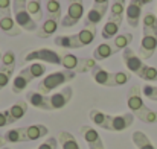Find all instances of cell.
I'll return each instance as SVG.
<instances>
[{"mask_svg":"<svg viewBox=\"0 0 157 149\" xmlns=\"http://www.w3.org/2000/svg\"><path fill=\"white\" fill-rule=\"evenodd\" d=\"M127 105L131 114L137 117L139 120H142L144 123H156L157 122V113L145 105V102L142 99V88L137 84L130 87L127 93Z\"/></svg>","mask_w":157,"mask_h":149,"instance_id":"obj_1","label":"cell"},{"mask_svg":"<svg viewBox=\"0 0 157 149\" xmlns=\"http://www.w3.org/2000/svg\"><path fill=\"white\" fill-rule=\"evenodd\" d=\"M142 43L139 47V56L142 59H150L157 49V17L153 12L144 15V29H142Z\"/></svg>","mask_w":157,"mask_h":149,"instance_id":"obj_2","label":"cell"},{"mask_svg":"<svg viewBox=\"0 0 157 149\" xmlns=\"http://www.w3.org/2000/svg\"><path fill=\"white\" fill-rule=\"evenodd\" d=\"M75 76H76V72H73V70H66L64 69V70H59V72H53L51 75L44 76V79H41L38 82V90L37 91H40L41 95H49L51 91L56 90L58 87L73 81Z\"/></svg>","mask_w":157,"mask_h":149,"instance_id":"obj_3","label":"cell"},{"mask_svg":"<svg viewBox=\"0 0 157 149\" xmlns=\"http://www.w3.org/2000/svg\"><path fill=\"white\" fill-rule=\"evenodd\" d=\"M12 0H0V31L8 37H18L23 31L11 15Z\"/></svg>","mask_w":157,"mask_h":149,"instance_id":"obj_4","label":"cell"},{"mask_svg":"<svg viewBox=\"0 0 157 149\" xmlns=\"http://www.w3.org/2000/svg\"><path fill=\"white\" fill-rule=\"evenodd\" d=\"M61 56L58 52L48 47H41V49L32 50L28 55H25V62H49L55 65H61Z\"/></svg>","mask_w":157,"mask_h":149,"instance_id":"obj_5","label":"cell"},{"mask_svg":"<svg viewBox=\"0 0 157 149\" xmlns=\"http://www.w3.org/2000/svg\"><path fill=\"white\" fill-rule=\"evenodd\" d=\"M82 15H84V3H82V0H69L67 12L61 18L59 26L61 28H72L82 18Z\"/></svg>","mask_w":157,"mask_h":149,"instance_id":"obj_6","label":"cell"},{"mask_svg":"<svg viewBox=\"0 0 157 149\" xmlns=\"http://www.w3.org/2000/svg\"><path fill=\"white\" fill-rule=\"evenodd\" d=\"M122 61L125 64V67L134 73L136 76H140V73L144 72V69L147 67V64L144 62V59L131 49V47H127V49L122 50Z\"/></svg>","mask_w":157,"mask_h":149,"instance_id":"obj_7","label":"cell"},{"mask_svg":"<svg viewBox=\"0 0 157 149\" xmlns=\"http://www.w3.org/2000/svg\"><path fill=\"white\" fill-rule=\"evenodd\" d=\"M151 2L153 0H130V3L127 5V9H125V18L131 28L139 26V21L142 17V8Z\"/></svg>","mask_w":157,"mask_h":149,"instance_id":"obj_8","label":"cell"},{"mask_svg":"<svg viewBox=\"0 0 157 149\" xmlns=\"http://www.w3.org/2000/svg\"><path fill=\"white\" fill-rule=\"evenodd\" d=\"M12 8H14V17H15L14 20L21 31H26V32H37L38 31L37 21L31 17V14L28 12L26 8H17V6H12Z\"/></svg>","mask_w":157,"mask_h":149,"instance_id":"obj_9","label":"cell"},{"mask_svg":"<svg viewBox=\"0 0 157 149\" xmlns=\"http://www.w3.org/2000/svg\"><path fill=\"white\" fill-rule=\"evenodd\" d=\"M108 9V5H95L89 9L86 18H84V28H90V29H96L98 24L102 21L105 17V12Z\"/></svg>","mask_w":157,"mask_h":149,"instance_id":"obj_10","label":"cell"},{"mask_svg":"<svg viewBox=\"0 0 157 149\" xmlns=\"http://www.w3.org/2000/svg\"><path fill=\"white\" fill-rule=\"evenodd\" d=\"M79 132H81L82 139L86 140V143H87L89 149H105L104 148V142H102L99 132H98L95 128H92L90 125H84V126H81V128H79Z\"/></svg>","mask_w":157,"mask_h":149,"instance_id":"obj_11","label":"cell"},{"mask_svg":"<svg viewBox=\"0 0 157 149\" xmlns=\"http://www.w3.org/2000/svg\"><path fill=\"white\" fill-rule=\"evenodd\" d=\"M90 73H92V78H93V81L96 84L104 85V87H117L116 85V76H114V73L105 70L102 65L98 64Z\"/></svg>","mask_w":157,"mask_h":149,"instance_id":"obj_12","label":"cell"},{"mask_svg":"<svg viewBox=\"0 0 157 149\" xmlns=\"http://www.w3.org/2000/svg\"><path fill=\"white\" fill-rule=\"evenodd\" d=\"M72 96H73V90H72V87H63V90H59V91H56V93L51 95L49 99H51L52 111L64 108V106L70 102Z\"/></svg>","mask_w":157,"mask_h":149,"instance_id":"obj_13","label":"cell"},{"mask_svg":"<svg viewBox=\"0 0 157 149\" xmlns=\"http://www.w3.org/2000/svg\"><path fill=\"white\" fill-rule=\"evenodd\" d=\"M26 102L32 105L34 108L43 110V111H52L51 99L48 95H41L40 91H28L26 93Z\"/></svg>","mask_w":157,"mask_h":149,"instance_id":"obj_14","label":"cell"},{"mask_svg":"<svg viewBox=\"0 0 157 149\" xmlns=\"http://www.w3.org/2000/svg\"><path fill=\"white\" fill-rule=\"evenodd\" d=\"M134 122V116L131 113H124V114H117V116H111V123H110V131L113 132H119V131H125L127 128H130Z\"/></svg>","mask_w":157,"mask_h":149,"instance_id":"obj_15","label":"cell"},{"mask_svg":"<svg viewBox=\"0 0 157 149\" xmlns=\"http://www.w3.org/2000/svg\"><path fill=\"white\" fill-rule=\"evenodd\" d=\"M53 44L63 49H81V43L78 38V34H72V35H56L53 38Z\"/></svg>","mask_w":157,"mask_h":149,"instance_id":"obj_16","label":"cell"},{"mask_svg":"<svg viewBox=\"0 0 157 149\" xmlns=\"http://www.w3.org/2000/svg\"><path fill=\"white\" fill-rule=\"evenodd\" d=\"M20 73H21L29 82H32L34 79H38V78H41V76L46 73V65H44L43 62H32V64H29L28 67L21 69Z\"/></svg>","mask_w":157,"mask_h":149,"instance_id":"obj_17","label":"cell"},{"mask_svg":"<svg viewBox=\"0 0 157 149\" xmlns=\"http://www.w3.org/2000/svg\"><path fill=\"white\" fill-rule=\"evenodd\" d=\"M122 21H124V17H116V18L110 17L108 21L105 23L104 28H102V32H101L102 38H104V40H111V38H114V37L117 35L119 29H121Z\"/></svg>","mask_w":157,"mask_h":149,"instance_id":"obj_18","label":"cell"},{"mask_svg":"<svg viewBox=\"0 0 157 149\" xmlns=\"http://www.w3.org/2000/svg\"><path fill=\"white\" fill-rule=\"evenodd\" d=\"M28 111V102L26 100H17L12 106L8 108V116H9V125L18 122Z\"/></svg>","mask_w":157,"mask_h":149,"instance_id":"obj_19","label":"cell"},{"mask_svg":"<svg viewBox=\"0 0 157 149\" xmlns=\"http://www.w3.org/2000/svg\"><path fill=\"white\" fill-rule=\"evenodd\" d=\"M89 117H90V120H92L96 126H99V128H102V129L110 131V123H111V116H110V114L102 113V111H99V110L93 108V110H90Z\"/></svg>","mask_w":157,"mask_h":149,"instance_id":"obj_20","label":"cell"},{"mask_svg":"<svg viewBox=\"0 0 157 149\" xmlns=\"http://www.w3.org/2000/svg\"><path fill=\"white\" fill-rule=\"evenodd\" d=\"M114 53H117L113 43H101L99 46H96L93 50V59L98 62V61H104L107 58L113 56Z\"/></svg>","mask_w":157,"mask_h":149,"instance_id":"obj_21","label":"cell"},{"mask_svg":"<svg viewBox=\"0 0 157 149\" xmlns=\"http://www.w3.org/2000/svg\"><path fill=\"white\" fill-rule=\"evenodd\" d=\"M3 137H5L6 143H23V142H28L26 126H23V128H12V129L6 131L3 134Z\"/></svg>","mask_w":157,"mask_h":149,"instance_id":"obj_22","label":"cell"},{"mask_svg":"<svg viewBox=\"0 0 157 149\" xmlns=\"http://www.w3.org/2000/svg\"><path fill=\"white\" fill-rule=\"evenodd\" d=\"M48 134H49L48 126H44V125H41V123L26 126V137H28V142H32V140H40V139L46 137Z\"/></svg>","mask_w":157,"mask_h":149,"instance_id":"obj_23","label":"cell"},{"mask_svg":"<svg viewBox=\"0 0 157 149\" xmlns=\"http://www.w3.org/2000/svg\"><path fill=\"white\" fill-rule=\"evenodd\" d=\"M58 26H59V21L52 20V18H46L43 21V24L38 28V31H37L38 38H49L51 35H53L58 31Z\"/></svg>","mask_w":157,"mask_h":149,"instance_id":"obj_24","label":"cell"},{"mask_svg":"<svg viewBox=\"0 0 157 149\" xmlns=\"http://www.w3.org/2000/svg\"><path fill=\"white\" fill-rule=\"evenodd\" d=\"M46 18H52V20H56V21H61L63 12H61L59 0H46Z\"/></svg>","mask_w":157,"mask_h":149,"instance_id":"obj_25","label":"cell"},{"mask_svg":"<svg viewBox=\"0 0 157 149\" xmlns=\"http://www.w3.org/2000/svg\"><path fill=\"white\" fill-rule=\"evenodd\" d=\"M131 139H133V143L136 145L137 149H156L154 145L151 143V140L148 139V136L142 131H134L131 134Z\"/></svg>","mask_w":157,"mask_h":149,"instance_id":"obj_26","label":"cell"},{"mask_svg":"<svg viewBox=\"0 0 157 149\" xmlns=\"http://www.w3.org/2000/svg\"><path fill=\"white\" fill-rule=\"evenodd\" d=\"M131 41H133V34H131V32H124V34H117V35L113 38L111 43H113L116 52H121V50L127 49Z\"/></svg>","mask_w":157,"mask_h":149,"instance_id":"obj_27","label":"cell"},{"mask_svg":"<svg viewBox=\"0 0 157 149\" xmlns=\"http://www.w3.org/2000/svg\"><path fill=\"white\" fill-rule=\"evenodd\" d=\"M58 142L63 149H79V145H78L75 136H72L67 131H61L58 134Z\"/></svg>","mask_w":157,"mask_h":149,"instance_id":"obj_28","label":"cell"},{"mask_svg":"<svg viewBox=\"0 0 157 149\" xmlns=\"http://www.w3.org/2000/svg\"><path fill=\"white\" fill-rule=\"evenodd\" d=\"M26 9H28V12L31 14V17H32L37 23L44 18V17H43V9H41V0H28Z\"/></svg>","mask_w":157,"mask_h":149,"instance_id":"obj_29","label":"cell"},{"mask_svg":"<svg viewBox=\"0 0 157 149\" xmlns=\"http://www.w3.org/2000/svg\"><path fill=\"white\" fill-rule=\"evenodd\" d=\"M95 37H96V29L84 28V29H81V31L78 32V38H79V43H81L82 47H86V46H89L90 43H93Z\"/></svg>","mask_w":157,"mask_h":149,"instance_id":"obj_30","label":"cell"},{"mask_svg":"<svg viewBox=\"0 0 157 149\" xmlns=\"http://www.w3.org/2000/svg\"><path fill=\"white\" fill-rule=\"evenodd\" d=\"M78 62H79V56H76V55H73V53H64V55L61 56V65H63L66 70H73V72H76Z\"/></svg>","mask_w":157,"mask_h":149,"instance_id":"obj_31","label":"cell"},{"mask_svg":"<svg viewBox=\"0 0 157 149\" xmlns=\"http://www.w3.org/2000/svg\"><path fill=\"white\" fill-rule=\"evenodd\" d=\"M29 84H31V82H29L21 73H18V75L14 78V81H12V87H11V88H12V93H15V95L23 93Z\"/></svg>","mask_w":157,"mask_h":149,"instance_id":"obj_32","label":"cell"},{"mask_svg":"<svg viewBox=\"0 0 157 149\" xmlns=\"http://www.w3.org/2000/svg\"><path fill=\"white\" fill-rule=\"evenodd\" d=\"M127 9V2L125 0H113L111 9H110V17H124V12Z\"/></svg>","mask_w":157,"mask_h":149,"instance_id":"obj_33","label":"cell"},{"mask_svg":"<svg viewBox=\"0 0 157 149\" xmlns=\"http://www.w3.org/2000/svg\"><path fill=\"white\" fill-rule=\"evenodd\" d=\"M14 69L15 67H0V90H3L9 84L14 75Z\"/></svg>","mask_w":157,"mask_h":149,"instance_id":"obj_34","label":"cell"},{"mask_svg":"<svg viewBox=\"0 0 157 149\" xmlns=\"http://www.w3.org/2000/svg\"><path fill=\"white\" fill-rule=\"evenodd\" d=\"M139 78L144 79V81H147V82H154V81H157V67L147 65V67L144 69V72L140 73Z\"/></svg>","mask_w":157,"mask_h":149,"instance_id":"obj_35","label":"cell"},{"mask_svg":"<svg viewBox=\"0 0 157 149\" xmlns=\"http://www.w3.org/2000/svg\"><path fill=\"white\" fill-rule=\"evenodd\" d=\"M142 95H144L147 99L157 102V87H156V85L145 84V85L142 87Z\"/></svg>","mask_w":157,"mask_h":149,"instance_id":"obj_36","label":"cell"},{"mask_svg":"<svg viewBox=\"0 0 157 149\" xmlns=\"http://www.w3.org/2000/svg\"><path fill=\"white\" fill-rule=\"evenodd\" d=\"M2 65L3 67H15V53L12 50H6L2 55Z\"/></svg>","mask_w":157,"mask_h":149,"instance_id":"obj_37","label":"cell"},{"mask_svg":"<svg viewBox=\"0 0 157 149\" xmlns=\"http://www.w3.org/2000/svg\"><path fill=\"white\" fill-rule=\"evenodd\" d=\"M116 76V85H124L130 81V75L127 72H114Z\"/></svg>","mask_w":157,"mask_h":149,"instance_id":"obj_38","label":"cell"},{"mask_svg":"<svg viewBox=\"0 0 157 149\" xmlns=\"http://www.w3.org/2000/svg\"><path fill=\"white\" fill-rule=\"evenodd\" d=\"M56 146H58V139L49 137L46 142H43L37 149H56Z\"/></svg>","mask_w":157,"mask_h":149,"instance_id":"obj_39","label":"cell"},{"mask_svg":"<svg viewBox=\"0 0 157 149\" xmlns=\"http://www.w3.org/2000/svg\"><path fill=\"white\" fill-rule=\"evenodd\" d=\"M9 125V116H8V110L0 111V128L8 126Z\"/></svg>","mask_w":157,"mask_h":149,"instance_id":"obj_40","label":"cell"},{"mask_svg":"<svg viewBox=\"0 0 157 149\" xmlns=\"http://www.w3.org/2000/svg\"><path fill=\"white\" fill-rule=\"evenodd\" d=\"M28 5V0H14L12 2V6H17V8H26Z\"/></svg>","mask_w":157,"mask_h":149,"instance_id":"obj_41","label":"cell"},{"mask_svg":"<svg viewBox=\"0 0 157 149\" xmlns=\"http://www.w3.org/2000/svg\"><path fill=\"white\" fill-rule=\"evenodd\" d=\"M95 5H108V0H93Z\"/></svg>","mask_w":157,"mask_h":149,"instance_id":"obj_42","label":"cell"},{"mask_svg":"<svg viewBox=\"0 0 157 149\" xmlns=\"http://www.w3.org/2000/svg\"><path fill=\"white\" fill-rule=\"evenodd\" d=\"M5 143H6V142H5V137H3V136H0V149L5 148Z\"/></svg>","mask_w":157,"mask_h":149,"instance_id":"obj_43","label":"cell"},{"mask_svg":"<svg viewBox=\"0 0 157 149\" xmlns=\"http://www.w3.org/2000/svg\"><path fill=\"white\" fill-rule=\"evenodd\" d=\"M3 149H11V148H6V146H5V148H3Z\"/></svg>","mask_w":157,"mask_h":149,"instance_id":"obj_44","label":"cell"}]
</instances>
